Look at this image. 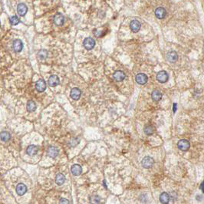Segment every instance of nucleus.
<instances>
[{
	"instance_id": "nucleus-1",
	"label": "nucleus",
	"mask_w": 204,
	"mask_h": 204,
	"mask_svg": "<svg viewBox=\"0 0 204 204\" xmlns=\"http://www.w3.org/2000/svg\"><path fill=\"white\" fill-rule=\"evenodd\" d=\"M177 147L180 150L183 151H187L190 148V143L189 140L185 139H182L179 140L177 143Z\"/></svg>"
},
{
	"instance_id": "nucleus-2",
	"label": "nucleus",
	"mask_w": 204,
	"mask_h": 204,
	"mask_svg": "<svg viewBox=\"0 0 204 204\" xmlns=\"http://www.w3.org/2000/svg\"><path fill=\"white\" fill-rule=\"evenodd\" d=\"M154 160L150 157H145L143 158L141 161V165L143 168L145 169H149L154 165Z\"/></svg>"
},
{
	"instance_id": "nucleus-3",
	"label": "nucleus",
	"mask_w": 204,
	"mask_h": 204,
	"mask_svg": "<svg viewBox=\"0 0 204 204\" xmlns=\"http://www.w3.org/2000/svg\"><path fill=\"white\" fill-rule=\"evenodd\" d=\"M169 79V75L165 71H160L157 74V80L160 83H166Z\"/></svg>"
},
{
	"instance_id": "nucleus-4",
	"label": "nucleus",
	"mask_w": 204,
	"mask_h": 204,
	"mask_svg": "<svg viewBox=\"0 0 204 204\" xmlns=\"http://www.w3.org/2000/svg\"><path fill=\"white\" fill-rule=\"evenodd\" d=\"M83 45L87 50H91L95 46V41L92 38H86L83 42Z\"/></svg>"
},
{
	"instance_id": "nucleus-5",
	"label": "nucleus",
	"mask_w": 204,
	"mask_h": 204,
	"mask_svg": "<svg viewBox=\"0 0 204 204\" xmlns=\"http://www.w3.org/2000/svg\"><path fill=\"white\" fill-rule=\"evenodd\" d=\"M135 80H136V82L138 83V84L143 85L148 82V78L145 74H143V73H140V74L137 75V76H136L135 78Z\"/></svg>"
},
{
	"instance_id": "nucleus-6",
	"label": "nucleus",
	"mask_w": 204,
	"mask_h": 204,
	"mask_svg": "<svg viewBox=\"0 0 204 204\" xmlns=\"http://www.w3.org/2000/svg\"><path fill=\"white\" fill-rule=\"evenodd\" d=\"M23 49V43L19 39H16L12 43V49L15 52H20Z\"/></svg>"
},
{
	"instance_id": "nucleus-7",
	"label": "nucleus",
	"mask_w": 204,
	"mask_h": 204,
	"mask_svg": "<svg viewBox=\"0 0 204 204\" xmlns=\"http://www.w3.org/2000/svg\"><path fill=\"white\" fill-rule=\"evenodd\" d=\"M35 89L39 92H43L46 89V83L43 79H39V81L35 83Z\"/></svg>"
},
{
	"instance_id": "nucleus-8",
	"label": "nucleus",
	"mask_w": 204,
	"mask_h": 204,
	"mask_svg": "<svg viewBox=\"0 0 204 204\" xmlns=\"http://www.w3.org/2000/svg\"><path fill=\"white\" fill-rule=\"evenodd\" d=\"M141 24L138 20H133L130 23V28L131 29L133 32H138L140 29Z\"/></svg>"
},
{
	"instance_id": "nucleus-9",
	"label": "nucleus",
	"mask_w": 204,
	"mask_h": 204,
	"mask_svg": "<svg viewBox=\"0 0 204 204\" xmlns=\"http://www.w3.org/2000/svg\"><path fill=\"white\" fill-rule=\"evenodd\" d=\"M28 12V7L26 6V5L24 4V3H20V4L18 5V7H17V12L18 14L20 16H25V14Z\"/></svg>"
},
{
	"instance_id": "nucleus-10",
	"label": "nucleus",
	"mask_w": 204,
	"mask_h": 204,
	"mask_svg": "<svg viewBox=\"0 0 204 204\" xmlns=\"http://www.w3.org/2000/svg\"><path fill=\"white\" fill-rule=\"evenodd\" d=\"M81 90L78 88H74L73 89H71V97L72 98L73 100L75 101H78L79 100V98L81 97Z\"/></svg>"
},
{
	"instance_id": "nucleus-11",
	"label": "nucleus",
	"mask_w": 204,
	"mask_h": 204,
	"mask_svg": "<svg viewBox=\"0 0 204 204\" xmlns=\"http://www.w3.org/2000/svg\"><path fill=\"white\" fill-rule=\"evenodd\" d=\"M166 15H167V11L163 7H159L155 10V16L156 17L159 19H163L165 18Z\"/></svg>"
},
{
	"instance_id": "nucleus-12",
	"label": "nucleus",
	"mask_w": 204,
	"mask_h": 204,
	"mask_svg": "<svg viewBox=\"0 0 204 204\" xmlns=\"http://www.w3.org/2000/svg\"><path fill=\"white\" fill-rule=\"evenodd\" d=\"M125 77H126V75L125 74H124V72L122 71H120V70L116 71L114 73V75H113L114 79L116 81H124V78H125Z\"/></svg>"
},
{
	"instance_id": "nucleus-13",
	"label": "nucleus",
	"mask_w": 204,
	"mask_h": 204,
	"mask_svg": "<svg viewBox=\"0 0 204 204\" xmlns=\"http://www.w3.org/2000/svg\"><path fill=\"white\" fill-rule=\"evenodd\" d=\"M59 82H60L59 78L55 75H51L50 78H49V81H48L50 87H55V86L59 85Z\"/></svg>"
},
{
	"instance_id": "nucleus-14",
	"label": "nucleus",
	"mask_w": 204,
	"mask_h": 204,
	"mask_svg": "<svg viewBox=\"0 0 204 204\" xmlns=\"http://www.w3.org/2000/svg\"><path fill=\"white\" fill-rule=\"evenodd\" d=\"M54 22L56 25H62L65 22V17L61 13H58L54 17Z\"/></svg>"
},
{
	"instance_id": "nucleus-15",
	"label": "nucleus",
	"mask_w": 204,
	"mask_h": 204,
	"mask_svg": "<svg viewBox=\"0 0 204 204\" xmlns=\"http://www.w3.org/2000/svg\"><path fill=\"white\" fill-rule=\"evenodd\" d=\"M167 61H170V62H175V61H177L178 59L177 53H176V52H174V51H171L170 52H168L167 54Z\"/></svg>"
},
{
	"instance_id": "nucleus-16",
	"label": "nucleus",
	"mask_w": 204,
	"mask_h": 204,
	"mask_svg": "<svg viewBox=\"0 0 204 204\" xmlns=\"http://www.w3.org/2000/svg\"><path fill=\"white\" fill-rule=\"evenodd\" d=\"M16 190V193H18V195H19V196H23V195L27 192V186H25L24 184L21 183V184H18V185H17Z\"/></svg>"
},
{
	"instance_id": "nucleus-17",
	"label": "nucleus",
	"mask_w": 204,
	"mask_h": 204,
	"mask_svg": "<svg viewBox=\"0 0 204 204\" xmlns=\"http://www.w3.org/2000/svg\"><path fill=\"white\" fill-rule=\"evenodd\" d=\"M38 151H39V148L35 145H29L26 149L27 154L31 156V157L36 155Z\"/></svg>"
},
{
	"instance_id": "nucleus-18",
	"label": "nucleus",
	"mask_w": 204,
	"mask_h": 204,
	"mask_svg": "<svg viewBox=\"0 0 204 204\" xmlns=\"http://www.w3.org/2000/svg\"><path fill=\"white\" fill-rule=\"evenodd\" d=\"M71 174L74 176H79L82 173V168L79 164H74L71 168Z\"/></svg>"
},
{
	"instance_id": "nucleus-19",
	"label": "nucleus",
	"mask_w": 204,
	"mask_h": 204,
	"mask_svg": "<svg viewBox=\"0 0 204 204\" xmlns=\"http://www.w3.org/2000/svg\"><path fill=\"white\" fill-rule=\"evenodd\" d=\"M59 149L55 147H50V148L48 149V155L52 158L56 157L57 156L59 155Z\"/></svg>"
},
{
	"instance_id": "nucleus-20",
	"label": "nucleus",
	"mask_w": 204,
	"mask_h": 204,
	"mask_svg": "<svg viewBox=\"0 0 204 204\" xmlns=\"http://www.w3.org/2000/svg\"><path fill=\"white\" fill-rule=\"evenodd\" d=\"M170 197L167 193L164 192L160 194V201L161 203H164V204L168 203H169V201H170Z\"/></svg>"
},
{
	"instance_id": "nucleus-21",
	"label": "nucleus",
	"mask_w": 204,
	"mask_h": 204,
	"mask_svg": "<svg viewBox=\"0 0 204 204\" xmlns=\"http://www.w3.org/2000/svg\"><path fill=\"white\" fill-rule=\"evenodd\" d=\"M151 97L153 101H159L161 100L162 98V94L160 91L158 90H155L152 92L151 94Z\"/></svg>"
},
{
	"instance_id": "nucleus-22",
	"label": "nucleus",
	"mask_w": 204,
	"mask_h": 204,
	"mask_svg": "<svg viewBox=\"0 0 204 204\" xmlns=\"http://www.w3.org/2000/svg\"><path fill=\"white\" fill-rule=\"evenodd\" d=\"M65 181V176H64V174H58L55 176V183H56L59 186H61L62 184H64Z\"/></svg>"
},
{
	"instance_id": "nucleus-23",
	"label": "nucleus",
	"mask_w": 204,
	"mask_h": 204,
	"mask_svg": "<svg viewBox=\"0 0 204 204\" xmlns=\"http://www.w3.org/2000/svg\"><path fill=\"white\" fill-rule=\"evenodd\" d=\"M26 109L28 112H34L36 110V104L33 101H28L26 104Z\"/></svg>"
},
{
	"instance_id": "nucleus-24",
	"label": "nucleus",
	"mask_w": 204,
	"mask_h": 204,
	"mask_svg": "<svg viewBox=\"0 0 204 204\" xmlns=\"http://www.w3.org/2000/svg\"><path fill=\"white\" fill-rule=\"evenodd\" d=\"M10 138H11V135H10V133H8V132L2 131L0 133V139H1V140H2V141H4V142L8 141V140H10Z\"/></svg>"
},
{
	"instance_id": "nucleus-25",
	"label": "nucleus",
	"mask_w": 204,
	"mask_h": 204,
	"mask_svg": "<svg viewBox=\"0 0 204 204\" xmlns=\"http://www.w3.org/2000/svg\"><path fill=\"white\" fill-rule=\"evenodd\" d=\"M37 55L40 59H45L48 57V52L46 50H44V49H42V50L39 51Z\"/></svg>"
},
{
	"instance_id": "nucleus-26",
	"label": "nucleus",
	"mask_w": 204,
	"mask_h": 204,
	"mask_svg": "<svg viewBox=\"0 0 204 204\" xmlns=\"http://www.w3.org/2000/svg\"><path fill=\"white\" fill-rule=\"evenodd\" d=\"M143 131H144V133H145L147 135H151L152 133H153V132H154V128L152 127V126L147 125L145 126Z\"/></svg>"
},
{
	"instance_id": "nucleus-27",
	"label": "nucleus",
	"mask_w": 204,
	"mask_h": 204,
	"mask_svg": "<svg viewBox=\"0 0 204 204\" xmlns=\"http://www.w3.org/2000/svg\"><path fill=\"white\" fill-rule=\"evenodd\" d=\"M9 22H10L12 25H18L19 23V19H18V18L16 16H13L10 17Z\"/></svg>"
},
{
	"instance_id": "nucleus-28",
	"label": "nucleus",
	"mask_w": 204,
	"mask_h": 204,
	"mask_svg": "<svg viewBox=\"0 0 204 204\" xmlns=\"http://www.w3.org/2000/svg\"><path fill=\"white\" fill-rule=\"evenodd\" d=\"M101 197L98 196H92L90 198V203H98L101 201Z\"/></svg>"
},
{
	"instance_id": "nucleus-29",
	"label": "nucleus",
	"mask_w": 204,
	"mask_h": 204,
	"mask_svg": "<svg viewBox=\"0 0 204 204\" xmlns=\"http://www.w3.org/2000/svg\"><path fill=\"white\" fill-rule=\"evenodd\" d=\"M60 203H67L68 204V203H69V202L66 200V199L61 198V200H60Z\"/></svg>"
},
{
	"instance_id": "nucleus-30",
	"label": "nucleus",
	"mask_w": 204,
	"mask_h": 204,
	"mask_svg": "<svg viewBox=\"0 0 204 204\" xmlns=\"http://www.w3.org/2000/svg\"><path fill=\"white\" fill-rule=\"evenodd\" d=\"M203 183H202V184H201V186H200V189H201L203 192Z\"/></svg>"
},
{
	"instance_id": "nucleus-31",
	"label": "nucleus",
	"mask_w": 204,
	"mask_h": 204,
	"mask_svg": "<svg viewBox=\"0 0 204 204\" xmlns=\"http://www.w3.org/2000/svg\"><path fill=\"white\" fill-rule=\"evenodd\" d=\"M0 28H1V22H0Z\"/></svg>"
}]
</instances>
